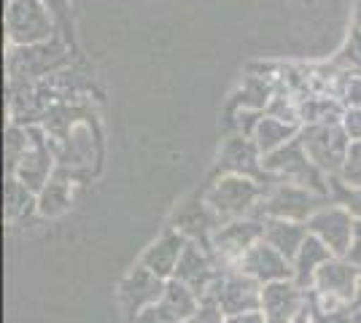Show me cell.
<instances>
[{
	"label": "cell",
	"instance_id": "cell-1",
	"mask_svg": "<svg viewBox=\"0 0 361 323\" xmlns=\"http://www.w3.org/2000/svg\"><path fill=\"white\" fill-rule=\"evenodd\" d=\"M202 200L213 210V215L226 224L235 218L259 213V205L264 200V186L256 178H245V175H221L208 186Z\"/></svg>",
	"mask_w": 361,
	"mask_h": 323
},
{
	"label": "cell",
	"instance_id": "cell-2",
	"mask_svg": "<svg viewBox=\"0 0 361 323\" xmlns=\"http://www.w3.org/2000/svg\"><path fill=\"white\" fill-rule=\"evenodd\" d=\"M262 167H264V175H272L278 181H288V184H300L329 200V178L310 162L300 138L264 156Z\"/></svg>",
	"mask_w": 361,
	"mask_h": 323
},
{
	"label": "cell",
	"instance_id": "cell-3",
	"mask_svg": "<svg viewBox=\"0 0 361 323\" xmlns=\"http://www.w3.org/2000/svg\"><path fill=\"white\" fill-rule=\"evenodd\" d=\"M259 240H264V218L262 215H245V218L226 221L213 232L208 251L213 253V259L221 270H235L243 256Z\"/></svg>",
	"mask_w": 361,
	"mask_h": 323
},
{
	"label": "cell",
	"instance_id": "cell-4",
	"mask_svg": "<svg viewBox=\"0 0 361 323\" xmlns=\"http://www.w3.org/2000/svg\"><path fill=\"white\" fill-rule=\"evenodd\" d=\"M300 140L310 162L316 165L326 178H340L345 167L350 140L340 124H307L302 127Z\"/></svg>",
	"mask_w": 361,
	"mask_h": 323
},
{
	"label": "cell",
	"instance_id": "cell-5",
	"mask_svg": "<svg viewBox=\"0 0 361 323\" xmlns=\"http://www.w3.org/2000/svg\"><path fill=\"white\" fill-rule=\"evenodd\" d=\"M326 197H321L316 191L305 189L300 184H288V181H275L264 189V200L259 205L262 218H286V221H302L307 224L310 215L316 213L321 205H326Z\"/></svg>",
	"mask_w": 361,
	"mask_h": 323
},
{
	"label": "cell",
	"instance_id": "cell-6",
	"mask_svg": "<svg viewBox=\"0 0 361 323\" xmlns=\"http://www.w3.org/2000/svg\"><path fill=\"white\" fill-rule=\"evenodd\" d=\"M54 19L44 0H6V35L14 46H35L49 41Z\"/></svg>",
	"mask_w": 361,
	"mask_h": 323
},
{
	"label": "cell",
	"instance_id": "cell-7",
	"mask_svg": "<svg viewBox=\"0 0 361 323\" xmlns=\"http://www.w3.org/2000/svg\"><path fill=\"white\" fill-rule=\"evenodd\" d=\"M262 289H264L262 283H256L254 277L243 275L240 270H224L221 277L216 280L208 299H213L229 318V315L254 312V310L262 308Z\"/></svg>",
	"mask_w": 361,
	"mask_h": 323
},
{
	"label": "cell",
	"instance_id": "cell-8",
	"mask_svg": "<svg viewBox=\"0 0 361 323\" xmlns=\"http://www.w3.org/2000/svg\"><path fill=\"white\" fill-rule=\"evenodd\" d=\"M221 272H224V270L216 264L208 246L189 240V246H186L183 256H180L178 270H176V277H173V280L189 286L200 299H208L213 291V286H216V280L221 277Z\"/></svg>",
	"mask_w": 361,
	"mask_h": 323
},
{
	"label": "cell",
	"instance_id": "cell-9",
	"mask_svg": "<svg viewBox=\"0 0 361 323\" xmlns=\"http://www.w3.org/2000/svg\"><path fill=\"white\" fill-rule=\"evenodd\" d=\"M353 227H356V218L348 213L345 208L334 205V202L321 205L316 213L310 215V221H307L310 234L318 237L334 256H345L348 253L350 237H353Z\"/></svg>",
	"mask_w": 361,
	"mask_h": 323
},
{
	"label": "cell",
	"instance_id": "cell-10",
	"mask_svg": "<svg viewBox=\"0 0 361 323\" xmlns=\"http://www.w3.org/2000/svg\"><path fill=\"white\" fill-rule=\"evenodd\" d=\"M200 305L202 299L189 286H183L178 280H167L162 299L143 310L133 323H186Z\"/></svg>",
	"mask_w": 361,
	"mask_h": 323
},
{
	"label": "cell",
	"instance_id": "cell-11",
	"mask_svg": "<svg viewBox=\"0 0 361 323\" xmlns=\"http://www.w3.org/2000/svg\"><path fill=\"white\" fill-rule=\"evenodd\" d=\"M359 277L361 267L350 264L345 256H334L331 262H326L321 267V272L316 277V286L310 291L326 296L331 302H340L353 308V299H356V289H359Z\"/></svg>",
	"mask_w": 361,
	"mask_h": 323
},
{
	"label": "cell",
	"instance_id": "cell-12",
	"mask_svg": "<svg viewBox=\"0 0 361 323\" xmlns=\"http://www.w3.org/2000/svg\"><path fill=\"white\" fill-rule=\"evenodd\" d=\"M165 286H167V280L157 277L151 270H146L143 264H137L135 270H130L119 286L121 305L130 312V318L135 321L143 310L151 308V305H157V302L162 299V293H165Z\"/></svg>",
	"mask_w": 361,
	"mask_h": 323
},
{
	"label": "cell",
	"instance_id": "cell-13",
	"mask_svg": "<svg viewBox=\"0 0 361 323\" xmlns=\"http://www.w3.org/2000/svg\"><path fill=\"white\" fill-rule=\"evenodd\" d=\"M307 302V291H302L294 280H278L262 289V315L267 323H294Z\"/></svg>",
	"mask_w": 361,
	"mask_h": 323
},
{
	"label": "cell",
	"instance_id": "cell-14",
	"mask_svg": "<svg viewBox=\"0 0 361 323\" xmlns=\"http://www.w3.org/2000/svg\"><path fill=\"white\" fill-rule=\"evenodd\" d=\"M235 270H240L243 275L254 277L256 283H262V286H270V283H278V280H291V262L264 240H259L243 256Z\"/></svg>",
	"mask_w": 361,
	"mask_h": 323
},
{
	"label": "cell",
	"instance_id": "cell-15",
	"mask_svg": "<svg viewBox=\"0 0 361 323\" xmlns=\"http://www.w3.org/2000/svg\"><path fill=\"white\" fill-rule=\"evenodd\" d=\"M186 246H189V237L180 234L176 227H170V229L162 232V234L146 248V253L140 256V264H143L146 270H151L157 277L173 280Z\"/></svg>",
	"mask_w": 361,
	"mask_h": 323
},
{
	"label": "cell",
	"instance_id": "cell-16",
	"mask_svg": "<svg viewBox=\"0 0 361 323\" xmlns=\"http://www.w3.org/2000/svg\"><path fill=\"white\" fill-rule=\"evenodd\" d=\"M264 156L259 151V146L254 143V138L245 135H232L224 140L221 151H219V170L221 175H245V178H256L262 175Z\"/></svg>",
	"mask_w": 361,
	"mask_h": 323
},
{
	"label": "cell",
	"instance_id": "cell-17",
	"mask_svg": "<svg viewBox=\"0 0 361 323\" xmlns=\"http://www.w3.org/2000/svg\"><path fill=\"white\" fill-rule=\"evenodd\" d=\"M331 259H334V253L318 237L310 234L305 240V246L300 248V253L294 256V262H291V280L300 286L302 291H310L316 286V277L321 272V267L331 262Z\"/></svg>",
	"mask_w": 361,
	"mask_h": 323
},
{
	"label": "cell",
	"instance_id": "cell-18",
	"mask_svg": "<svg viewBox=\"0 0 361 323\" xmlns=\"http://www.w3.org/2000/svg\"><path fill=\"white\" fill-rule=\"evenodd\" d=\"M310 237L307 224L302 221H286V218H264V243H270L278 253H283L288 262L300 253L305 240Z\"/></svg>",
	"mask_w": 361,
	"mask_h": 323
},
{
	"label": "cell",
	"instance_id": "cell-19",
	"mask_svg": "<svg viewBox=\"0 0 361 323\" xmlns=\"http://www.w3.org/2000/svg\"><path fill=\"white\" fill-rule=\"evenodd\" d=\"M300 132H302V124L286 122V119H278L272 113H264L254 132V143L259 146L262 156H267L272 151H278V148H283L291 140H297Z\"/></svg>",
	"mask_w": 361,
	"mask_h": 323
},
{
	"label": "cell",
	"instance_id": "cell-20",
	"mask_svg": "<svg viewBox=\"0 0 361 323\" xmlns=\"http://www.w3.org/2000/svg\"><path fill=\"white\" fill-rule=\"evenodd\" d=\"M49 172H51V156L46 154L41 146H35V148H27L25 156L19 159V165L14 170V178H19L30 191L38 194L49 184Z\"/></svg>",
	"mask_w": 361,
	"mask_h": 323
},
{
	"label": "cell",
	"instance_id": "cell-21",
	"mask_svg": "<svg viewBox=\"0 0 361 323\" xmlns=\"http://www.w3.org/2000/svg\"><path fill=\"white\" fill-rule=\"evenodd\" d=\"M38 210V194L30 191L19 178L8 175L6 178V189H3V215L6 221H19L25 215Z\"/></svg>",
	"mask_w": 361,
	"mask_h": 323
},
{
	"label": "cell",
	"instance_id": "cell-22",
	"mask_svg": "<svg viewBox=\"0 0 361 323\" xmlns=\"http://www.w3.org/2000/svg\"><path fill=\"white\" fill-rule=\"evenodd\" d=\"M300 124H340L343 113H345V103L343 100H329V97H313L300 108Z\"/></svg>",
	"mask_w": 361,
	"mask_h": 323
},
{
	"label": "cell",
	"instance_id": "cell-23",
	"mask_svg": "<svg viewBox=\"0 0 361 323\" xmlns=\"http://www.w3.org/2000/svg\"><path fill=\"white\" fill-rule=\"evenodd\" d=\"M71 186L65 181H49V184L38 191V213L46 218H57L71 208Z\"/></svg>",
	"mask_w": 361,
	"mask_h": 323
},
{
	"label": "cell",
	"instance_id": "cell-24",
	"mask_svg": "<svg viewBox=\"0 0 361 323\" xmlns=\"http://www.w3.org/2000/svg\"><path fill=\"white\" fill-rule=\"evenodd\" d=\"M329 202L345 208L356 221H361V186H348L340 178H329Z\"/></svg>",
	"mask_w": 361,
	"mask_h": 323
},
{
	"label": "cell",
	"instance_id": "cell-25",
	"mask_svg": "<svg viewBox=\"0 0 361 323\" xmlns=\"http://www.w3.org/2000/svg\"><path fill=\"white\" fill-rule=\"evenodd\" d=\"M334 62H337L343 70H348L350 76H361V27H356V25L350 27L345 44L337 51Z\"/></svg>",
	"mask_w": 361,
	"mask_h": 323
},
{
	"label": "cell",
	"instance_id": "cell-26",
	"mask_svg": "<svg viewBox=\"0 0 361 323\" xmlns=\"http://www.w3.org/2000/svg\"><path fill=\"white\" fill-rule=\"evenodd\" d=\"M340 181L348 186H361V140L350 143V151H348L345 167L340 172Z\"/></svg>",
	"mask_w": 361,
	"mask_h": 323
},
{
	"label": "cell",
	"instance_id": "cell-27",
	"mask_svg": "<svg viewBox=\"0 0 361 323\" xmlns=\"http://www.w3.org/2000/svg\"><path fill=\"white\" fill-rule=\"evenodd\" d=\"M226 315L213 299H202V305L197 308V312L186 323H224Z\"/></svg>",
	"mask_w": 361,
	"mask_h": 323
},
{
	"label": "cell",
	"instance_id": "cell-28",
	"mask_svg": "<svg viewBox=\"0 0 361 323\" xmlns=\"http://www.w3.org/2000/svg\"><path fill=\"white\" fill-rule=\"evenodd\" d=\"M310 310L313 323H353V308H340V310Z\"/></svg>",
	"mask_w": 361,
	"mask_h": 323
},
{
	"label": "cell",
	"instance_id": "cell-29",
	"mask_svg": "<svg viewBox=\"0 0 361 323\" xmlns=\"http://www.w3.org/2000/svg\"><path fill=\"white\" fill-rule=\"evenodd\" d=\"M340 127L345 129V135L350 143L361 140V108H345L343 119H340Z\"/></svg>",
	"mask_w": 361,
	"mask_h": 323
},
{
	"label": "cell",
	"instance_id": "cell-30",
	"mask_svg": "<svg viewBox=\"0 0 361 323\" xmlns=\"http://www.w3.org/2000/svg\"><path fill=\"white\" fill-rule=\"evenodd\" d=\"M343 103L345 108H361V76H348L343 87Z\"/></svg>",
	"mask_w": 361,
	"mask_h": 323
},
{
	"label": "cell",
	"instance_id": "cell-31",
	"mask_svg": "<svg viewBox=\"0 0 361 323\" xmlns=\"http://www.w3.org/2000/svg\"><path fill=\"white\" fill-rule=\"evenodd\" d=\"M345 259L361 267V221H356V227H353V237H350V248H348Z\"/></svg>",
	"mask_w": 361,
	"mask_h": 323
},
{
	"label": "cell",
	"instance_id": "cell-32",
	"mask_svg": "<svg viewBox=\"0 0 361 323\" xmlns=\"http://www.w3.org/2000/svg\"><path fill=\"white\" fill-rule=\"evenodd\" d=\"M224 323H267L262 310H254V312H240V315H229Z\"/></svg>",
	"mask_w": 361,
	"mask_h": 323
},
{
	"label": "cell",
	"instance_id": "cell-33",
	"mask_svg": "<svg viewBox=\"0 0 361 323\" xmlns=\"http://www.w3.org/2000/svg\"><path fill=\"white\" fill-rule=\"evenodd\" d=\"M294 323H313V315H310V310H307V302H305V310L300 312V318Z\"/></svg>",
	"mask_w": 361,
	"mask_h": 323
},
{
	"label": "cell",
	"instance_id": "cell-34",
	"mask_svg": "<svg viewBox=\"0 0 361 323\" xmlns=\"http://www.w3.org/2000/svg\"><path fill=\"white\" fill-rule=\"evenodd\" d=\"M353 310L361 312V277H359V289H356V299H353Z\"/></svg>",
	"mask_w": 361,
	"mask_h": 323
},
{
	"label": "cell",
	"instance_id": "cell-35",
	"mask_svg": "<svg viewBox=\"0 0 361 323\" xmlns=\"http://www.w3.org/2000/svg\"><path fill=\"white\" fill-rule=\"evenodd\" d=\"M356 27H361V0H359V8H356Z\"/></svg>",
	"mask_w": 361,
	"mask_h": 323
}]
</instances>
